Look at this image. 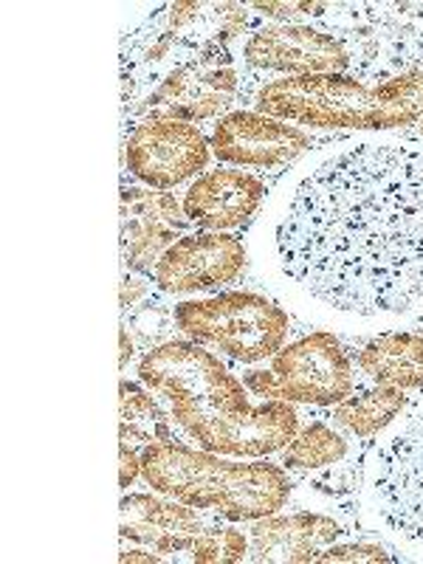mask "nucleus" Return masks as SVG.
<instances>
[{"mask_svg":"<svg viewBox=\"0 0 423 564\" xmlns=\"http://www.w3.org/2000/svg\"><path fill=\"white\" fill-rule=\"evenodd\" d=\"M282 271L327 308L406 314L423 302V150L361 141L330 155L276 224Z\"/></svg>","mask_w":423,"mask_h":564,"instance_id":"1","label":"nucleus"},{"mask_svg":"<svg viewBox=\"0 0 423 564\" xmlns=\"http://www.w3.org/2000/svg\"><path fill=\"white\" fill-rule=\"evenodd\" d=\"M141 384L170 404V415L200 449L260 460L282 452L300 432L291 401H249V387L224 361L189 339H173L144 352Z\"/></svg>","mask_w":423,"mask_h":564,"instance_id":"2","label":"nucleus"},{"mask_svg":"<svg viewBox=\"0 0 423 564\" xmlns=\"http://www.w3.org/2000/svg\"><path fill=\"white\" fill-rule=\"evenodd\" d=\"M141 477L153 491L231 522H254L289 506L294 482L289 471L263 457L231 460L175 441H153L141 452Z\"/></svg>","mask_w":423,"mask_h":564,"instance_id":"3","label":"nucleus"},{"mask_svg":"<svg viewBox=\"0 0 423 564\" xmlns=\"http://www.w3.org/2000/svg\"><path fill=\"white\" fill-rule=\"evenodd\" d=\"M257 113L316 130H395L423 119V70L365 85L350 74L271 79L254 97Z\"/></svg>","mask_w":423,"mask_h":564,"instance_id":"4","label":"nucleus"},{"mask_svg":"<svg viewBox=\"0 0 423 564\" xmlns=\"http://www.w3.org/2000/svg\"><path fill=\"white\" fill-rule=\"evenodd\" d=\"M186 339L220 350L240 365H257L282 350L291 316L254 291H220L206 300H186L173 308Z\"/></svg>","mask_w":423,"mask_h":564,"instance_id":"5","label":"nucleus"},{"mask_svg":"<svg viewBox=\"0 0 423 564\" xmlns=\"http://www.w3.org/2000/svg\"><path fill=\"white\" fill-rule=\"evenodd\" d=\"M249 392L291 404L336 406L352 395L356 372L334 334H311L271 356V370L243 376Z\"/></svg>","mask_w":423,"mask_h":564,"instance_id":"6","label":"nucleus"},{"mask_svg":"<svg viewBox=\"0 0 423 564\" xmlns=\"http://www.w3.org/2000/svg\"><path fill=\"white\" fill-rule=\"evenodd\" d=\"M376 513L406 542L423 545V410L412 412L370 460Z\"/></svg>","mask_w":423,"mask_h":564,"instance_id":"7","label":"nucleus"},{"mask_svg":"<svg viewBox=\"0 0 423 564\" xmlns=\"http://www.w3.org/2000/svg\"><path fill=\"white\" fill-rule=\"evenodd\" d=\"M238 97V68L226 45H206L193 59L175 65L150 90L139 110L144 119H181L200 122L226 113Z\"/></svg>","mask_w":423,"mask_h":564,"instance_id":"8","label":"nucleus"},{"mask_svg":"<svg viewBox=\"0 0 423 564\" xmlns=\"http://www.w3.org/2000/svg\"><path fill=\"white\" fill-rule=\"evenodd\" d=\"M212 144L198 124L181 119H141L124 144L130 175L150 189H175L204 175Z\"/></svg>","mask_w":423,"mask_h":564,"instance_id":"9","label":"nucleus"},{"mask_svg":"<svg viewBox=\"0 0 423 564\" xmlns=\"http://www.w3.org/2000/svg\"><path fill=\"white\" fill-rule=\"evenodd\" d=\"M246 269V243L229 231H189L159 257L153 274L164 294H198L238 280Z\"/></svg>","mask_w":423,"mask_h":564,"instance_id":"10","label":"nucleus"},{"mask_svg":"<svg viewBox=\"0 0 423 564\" xmlns=\"http://www.w3.org/2000/svg\"><path fill=\"white\" fill-rule=\"evenodd\" d=\"M243 59L257 70L285 77L314 74H347L352 68L350 52L339 37L325 29L302 23H276L257 29L243 48Z\"/></svg>","mask_w":423,"mask_h":564,"instance_id":"11","label":"nucleus"},{"mask_svg":"<svg viewBox=\"0 0 423 564\" xmlns=\"http://www.w3.org/2000/svg\"><path fill=\"white\" fill-rule=\"evenodd\" d=\"M212 155L231 167H285L311 148V133L257 110H231L212 130Z\"/></svg>","mask_w":423,"mask_h":564,"instance_id":"12","label":"nucleus"},{"mask_svg":"<svg viewBox=\"0 0 423 564\" xmlns=\"http://www.w3.org/2000/svg\"><path fill=\"white\" fill-rule=\"evenodd\" d=\"M265 198V184L243 170H206L184 195V215L204 231H231L249 224Z\"/></svg>","mask_w":423,"mask_h":564,"instance_id":"13","label":"nucleus"},{"mask_svg":"<svg viewBox=\"0 0 423 564\" xmlns=\"http://www.w3.org/2000/svg\"><path fill=\"white\" fill-rule=\"evenodd\" d=\"M122 215L124 263L133 271L155 269L159 257L175 243V235L189 224L173 195L150 189H124Z\"/></svg>","mask_w":423,"mask_h":564,"instance_id":"14","label":"nucleus"},{"mask_svg":"<svg viewBox=\"0 0 423 564\" xmlns=\"http://www.w3.org/2000/svg\"><path fill=\"white\" fill-rule=\"evenodd\" d=\"M198 508L178 500H161L153 494H128L119 502V531L124 539L155 547L164 558L193 547V539L204 531Z\"/></svg>","mask_w":423,"mask_h":564,"instance_id":"15","label":"nucleus"},{"mask_svg":"<svg viewBox=\"0 0 423 564\" xmlns=\"http://www.w3.org/2000/svg\"><path fill=\"white\" fill-rule=\"evenodd\" d=\"M345 533V525L325 513H289L254 520L249 536L251 562H316V553L334 545Z\"/></svg>","mask_w":423,"mask_h":564,"instance_id":"16","label":"nucleus"},{"mask_svg":"<svg viewBox=\"0 0 423 564\" xmlns=\"http://www.w3.org/2000/svg\"><path fill=\"white\" fill-rule=\"evenodd\" d=\"M359 367L372 384L423 390V334L392 330L367 341Z\"/></svg>","mask_w":423,"mask_h":564,"instance_id":"17","label":"nucleus"},{"mask_svg":"<svg viewBox=\"0 0 423 564\" xmlns=\"http://www.w3.org/2000/svg\"><path fill=\"white\" fill-rule=\"evenodd\" d=\"M406 406L404 390L387 384H376L372 390L359 392V395L345 398L341 404L334 406V421L341 430L356 437H376L395 421Z\"/></svg>","mask_w":423,"mask_h":564,"instance_id":"18","label":"nucleus"},{"mask_svg":"<svg viewBox=\"0 0 423 564\" xmlns=\"http://www.w3.org/2000/svg\"><path fill=\"white\" fill-rule=\"evenodd\" d=\"M345 457V437L334 426H327L325 421H314L305 430L296 432L294 441L282 449L280 466L285 471H300V475H305V471H322L327 466H336Z\"/></svg>","mask_w":423,"mask_h":564,"instance_id":"19","label":"nucleus"},{"mask_svg":"<svg viewBox=\"0 0 423 564\" xmlns=\"http://www.w3.org/2000/svg\"><path fill=\"white\" fill-rule=\"evenodd\" d=\"M249 558V539L238 528L206 525L189 547V562L198 564H231Z\"/></svg>","mask_w":423,"mask_h":564,"instance_id":"20","label":"nucleus"},{"mask_svg":"<svg viewBox=\"0 0 423 564\" xmlns=\"http://www.w3.org/2000/svg\"><path fill=\"white\" fill-rule=\"evenodd\" d=\"M122 395H119V406H122V423H133L139 430L148 432L153 441H173L170 437V417L159 406L153 398V390H141L139 384L122 381Z\"/></svg>","mask_w":423,"mask_h":564,"instance_id":"21","label":"nucleus"},{"mask_svg":"<svg viewBox=\"0 0 423 564\" xmlns=\"http://www.w3.org/2000/svg\"><path fill=\"white\" fill-rule=\"evenodd\" d=\"M173 327L175 325V314L170 308H164L161 302H144L141 308H135L130 314V336H133L135 345H141L144 350H153L159 345H167L173 341Z\"/></svg>","mask_w":423,"mask_h":564,"instance_id":"22","label":"nucleus"},{"mask_svg":"<svg viewBox=\"0 0 423 564\" xmlns=\"http://www.w3.org/2000/svg\"><path fill=\"white\" fill-rule=\"evenodd\" d=\"M361 460H365V455H359V460H350V463H336V466H327L322 468L325 475L322 477H314L311 480V486L319 488V491H327L334 494V497H341V494H352L359 491V480H361Z\"/></svg>","mask_w":423,"mask_h":564,"instance_id":"23","label":"nucleus"},{"mask_svg":"<svg viewBox=\"0 0 423 564\" xmlns=\"http://www.w3.org/2000/svg\"><path fill=\"white\" fill-rule=\"evenodd\" d=\"M316 562H392V556L379 545H336L334 542V545H327L325 551L316 553Z\"/></svg>","mask_w":423,"mask_h":564,"instance_id":"24","label":"nucleus"},{"mask_svg":"<svg viewBox=\"0 0 423 564\" xmlns=\"http://www.w3.org/2000/svg\"><path fill=\"white\" fill-rule=\"evenodd\" d=\"M251 9L263 12L265 18L274 20H296L302 14H311V18H325L327 3H251Z\"/></svg>","mask_w":423,"mask_h":564,"instance_id":"25","label":"nucleus"},{"mask_svg":"<svg viewBox=\"0 0 423 564\" xmlns=\"http://www.w3.org/2000/svg\"><path fill=\"white\" fill-rule=\"evenodd\" d=\"M139 475H141V457H135L130 443H122V475H119V486L130 488Z\"/></svg>","mask_w":423,"mask_h":564,"instance_id":"26","label":"nucleus"},{"mask_svg":"<svg viewBox=\"0 0 423 564\" xmlns=\"http://www.w3.org/2000/svg\"><path fill=\"white\" fill-rule=\"evenodd\" d=\"M148 291V285L141 280H135V276H124V285H122V308L128 311L130 305H135V300H139L141 294Z\"/></svg>","mask_w":423,"mask_h":564,"instance_id":"27","label":"nucleus"},{"mask_svg":"<svg viewBox=\"0 0 423 564\" xmlns=\"http://www.w3.org/2000/svg\"><path fill=\"white\" fill-rule=\"evenodd\" d=\"M119 562H164V556L161 553H148V551H139V547H124L122 553H119Z\"/></svg>","mask_w":423,"mask_h":564,"instance_id":"28","label":"nucleus"},{"mask_svg":"<svg viewBox=\"0 0 423 564\" xmlns=\"http://www.w3.org/2000/svg\"><path fill=\"white\" fill-rule=\"evenodd\" d=\"M133 336H130V330L128 327H122V367H128V361H130V356H133Z\"/></svg>","mask_w":423,"mask_h":564,"instance_id":"29","label":"nucleus"},{"mask_svg":"<svg viewBox=\"0 0 423 564\" xmlns=\"http://www.w3.org/2000/svg\"><path fill=\"white\" fill-rule=\"evenodd\" d=\"M417 128H421V133H423V119H421V122H417Z\"/></svg>","mask_w":423,"mask_h":564,"instance_id":"30","label":"nucleus"}]
</instances>
